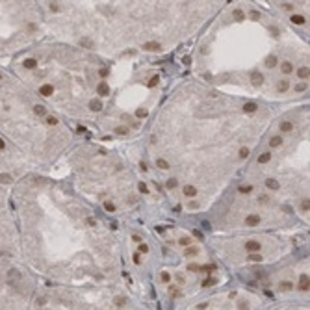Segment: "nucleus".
<instances>
[{"label": "nucleus", "mask_w": 310, "mask_h": 310, "mask_svg": "<svg viewBox=\"0 0 310 310\" xmlns=\"http://www.w3.org/2000/svg\"><path fill=\"white\" fill-rule=\"evenodd\" d=\"M0 260V310H24L32 288L26 273L17 265L8 264L2 268Z\"/></svg>", "instance_id": "1"}, {"label": "nucleus", "mask_w": 310, "mask_h": 310, "mask_svg": "<svg viewBox=\"0 0 310 310\" xmlns=\"http://www.w3.org/2000/svg\"><path fill=\"white\" fill-rule=\"evenodd\" d=\"M260 221H262V217H260V216H256V213H251V216L245 217V225H247V227H256V225H260Z\"/></svg>", "instance_id": "2"}, {"label": "nucleus", "mask_w": 310, "mask_h": 310, "mask_svg": "<svg viewBox=\"0 0 310 310\" xmlns=\"http://www.w3.org/2000/svg\"><path fill=\"white\" fill-rule=\"evenodd\" d=\"M262 82H264V76H262L260 72H253V74H251V84L254 85V87H258Z\"/></svg>", "instance_id": "3"}, {"label": "nucleus", "mask_w": 310, "mask_h": 310, "mask_svg": "<svg viewBox=\"0 0 310 310\" xmlns=\"http://www.w3.org/2000/svg\"><path fill=\"white\" fill-rule=\"evenodd\" d=\"M97 91H99V95L106 97V95H110V85L106 84V82H100V84L97 85Z\"/></svg>", "instance_id": "4"}, {"label": "nucleus", "mask_w": 310, "mask_h": 310, "mask_svg": "<svg viewBox=\"0 0 310 310\" xmlns=\"http://www.w3.org/2000/svg\"><path fill=\"white\" fill-rule=\"evenodd\" d=\"M143 50H149V52H154V50H160V43H156V41H151V43H145V45H143Z\"/></svg>", "instance_id": "5"}, {"label": "nucleus", "mask_w": 310, "mask_h": 310, "mask_svg": "<svg viewBox=\"0 0 310 310\" xmlns=\"http://www.w3.org/2000/svg\"><path fill=\"white\" fill-rule=\"evenodd\" d=\"M260 247H262V245H260L258 241H254V240H251V241L245 243V249H247V251H253V253H254V251H258Z\"/></svg>", "instance_id": "6"}, {"label": "nucleus", "mask_w": 310, "mask_h": 310, "mask_svg": "<svg viewBox=\"0 0 310 310\" xmlns=\"http://www.w3.org/2000/svg\"><path fill=\"white\" fill-rule=\"evenodd\" d=\"M256 108H258V106H256L254 102H245L243 104V112L245 113H253V112H256Z\"/></svg>", "instance_id": "7"}, {"label": "nucleus", "mask_w": 310, "mask_h": 310, "mask_svg": "<svg viewBox=\"0 0 310 310\" xmlns=\"http://www.w3.org/2000/svg\"><path fill=\"white\" fill-rule=\"evenodd\" d=\"M89 108H91L93 112H100V108H102V102H100L99 99H93V100L89 102Z\"/></svg>", "instance_id": "8"}, {"label": "nucleus", "mask_w": 310, "mask_h": 310, "mask_svg": "<svg viewBox=\"0 0 310 310\" xmlns=\"http://www.w3.org/2000/svg\"><path fill=\"white\" fill-rule=\"evenodd\" d=\"M184 195H188V197H195V195H197L195 186H186V188H184Z\"/></svg>", "instance_id": "9"}, {"label": "nucleus", "mask_w": 310, "mask_h": 310, "mask_svg": "<svg viewBox=\"0 0 310 310\" xmlns=\"http://www.w3.org/2000/svg\"><path fill=\"white\" fill-rule=\"evenodd\" d=\"M288 87H290V82H288V80H281V82H279V85H277V89H279L281 93L288 91Z\"/></svg>", "instance_id": "10"}, {"label": "nucleus", "mask_w": 310, "mask_h": 310, "mask_svg": "<svg viewBox=\"0 0 310 310\" xmlns=\"http://www.w3.org/2000/svg\"><path fill=\"white\" fill-rule=\"evenodd\" d=\"M281 69H282V72H284V74H290V72L293 71V65H292L290 61H284L282 65H281Z\"/></svg>", "instance_id": "11"}, {"label": "nucleus", "mask_w": 310, "mask_h": 310, "mask_svg": "<svg viewBox=\"0 0 310 310\" xmlns=\"http://www.w3.org/2000/svg\"><path fill=\"white\" fill-rule=\"evenodd\" d=\"M265 186H268L269 189H279V182H277V180H273V178H268V180H265Z\"/></svg>", "instance_id": "12"}, {"label": "nucleus", "mask_w": 310, "mask_h": 310, "mask_svg": "<svg viewBox=\"0 0 310 310\" xmlns=\"http://www.w3.org/2000/svg\"><path fill=\"white\" fill-rule=\"evenodd\" d=\"M269 145H271V147H281V145H282V137H281V136H275V137H271Z\"/></svg>", "instance_id": "13"}, {"label": "nucleus", "mask_w": 310, "mask_h": 310, "mask_svg": "<svg viewBox=\"0 0 310 310\" xmlns=\"http://www.w3.org/2000/svg\"><path fill=\"white\" fill-rule=\"evenodd\" d=\"M297 74H299V78H301V80H306V78H308V74H310V72H308V67H301Z\"/></svg>", "instance_id": "14"}, {"label": "nucleus", "mask_w": 310, "mask_h": 310, "mask_svg": "<svg viewBox=\"0 0 310 310\" xmlns=\"http://www.w3.org/2000/svg\"><path fill=\"white\" fill-rule=\"evenodd\" d=\"M292 128H293V124H292L290 121H284V123H281V130H282V132H290Z\"/></svg>", "instance_id": "15"}, {"label": "nucleus", "mask_w": 310, "mask_h": 310, "mask_svg": "<svg viewBox=\"0 0 310 310\" xmlns=\"http://www.w3.org/2000/svg\"><path fill=\"white\" fill-rule=\"evenodd\" d=\"M269 160H271V152H264V154L258 156V162L260 164H265V162H269Z\"/></svg>", "instance_id": "16"}, {"label": "nucleus", "mask_w": 310, "mask_h": 310, "mask_svg": "<svg viewBox=\"0 0 310 310\" xmlns=\"http://www.w3.org/2000/svg\"><path fill=\"white\" fill-rule=\"evenodd\" d=\"M301 290H308V277L306 275H301V284H299Z\"/></svg>", "instance_id": "17"}, {"label": "nucleus", "mask_w": 310, "mask_h": 310, "mask_svg": "<svg viewBox=\"0 0 310 310\" xmlns=\"http://www.w3.org/2000/svg\"><path fill=\"white\" fill-rule=\"evenodd\" d=\"M176 186H178L176 178H169V180H167V184H165V188H167V189H175Z\"/></svg>", "instance_id": "18"}, {"label": "nucleus", "mask_w": 310, "mask_h": 310, "mask_svg": "<svg viewBox=\"0 0 310 310\" xmlns=\"http://www.w3.org/2000/svg\"><path fill=\"white\" fill-rule=\"evenodd\" d=\"M292 23H295V24H305V17H301V15H292Z\"/></svg>", "instance_id": "19"}, {"label": "nucleus", "mask_w": 310, "mask_h": 310, "mask_svg": "<svg viewBox=\"0 0 310 310\" xmlns=\"http://www.w3.org/2000/svg\"><path fill=\"white\" fill-rule=\"evenodd\" d=\"M265 65H268V67H275L277 65V56H269L268 60H265Z\"/></svg>", "instance_id": "20"}, {"label": "nucleus", "mask_w": 310, "mask_h": 310, "mask_svg": "<svg viewBox=\"0 0 310 310\" xmlns=\"http://www.w3.org/2000/svg\"><path fill=\"white\" fill-rule=\"evenodd\" d=\"M156 165H158L160 169H169V164L165 162V160H162V158H160V160H156Z\"/></svg>", "instance_id": "21"}, {"label": "nucleus", "mask_w": 310, "mask_h": 310, "mask_svg": "<svg viewBox=\"0 0 310 310\" xmlns=\"http://www.w3.org/2000/svg\"><path fill=\"white\" fill-rule=\"evenodd\" d=\"M249 152H251V151H249L247 147H241V149H240V158H247Z\"/></svg>", "instance_id": "22"}, {"label": "nucleus", "mask_w": 310, "mask_h": 310, "mask_svg": "<svg viewBox=\"0 0 310 310\" xmlns=\"http://www.w3.org/2000/svg\"><path fill=\"white\" fill-rule=\"evenodd\" d=\"M197 253H199V251H197L195 247H188V249H186V256H195Z\"/></svg>", "instance_id": "23"}, {"label": "nucleus", "mask_w": 310, "mask_h": 310, "mask_svg": "<svg viewBox=\"0 0 310 310\" xmlns=\"http://www.w3.org/2000/svg\"><path fill=\"white\" fill-rule=\"evenodd\" d=\"M104 208L108 210V212H115V206H113V202H110V201H106V202H104Z\"/></svg>", "instance_id": "24"}, {"label": "nucleus", "mask_w": 310, "mask_h": 310, "mask_svg": "<svg viewBox=\"0 0 310 310\" xmlns=\"http://www.w3.org/2000/svg\"><path fill=\"white\" fill-rule=\"evenodd\" d=\"M308 208H310V202H308V199H305V201L301 202V210H303V212H308Z\"/></svg>", "instance_id": "25"}, {"label": "nucleus", "mask_w": 310, "mask_h": 310, "mask_svg": "<svg viewBox=\"0 0 310 310\" xmlns=\"http://www.w3.org/2000/svg\"><path fill=\"white\" fill-rule=\"evenodd\" d=\"M178 243H180V245H184V247H188V245L191 243V240H189V238H180V241H178Z\"/></svg>", "instance_id": "26"}, {"label": "nucleus", "mask_w": 310, "mask_h": 310, "mask_svg": "<svg viewBox=\"0 0 310 310\" xmlns=\"http://www.w3.org/2000/svg\"><path fill=\"white\" fill-rule=\"evenodd\" d=\"M249 260H253V262H262V256L260 254H251Z\"/></svg>", "instance_id": "27"}, {"label": "nucleus", "mask_w": 310, "mask_h": 310, "mask_svg": "<svg viewBox=\"0 0 310 310\" xmlns=\"http://www.w3.org/2000/svg\"><path fill=\"white\" fill-rule=\"evenodd\" d=\"M115 134H128V128H124V126H119V128H115Z\"/></svg>", "instance_id": "28"}, {"label": "nucleus", "mask_w": 310, "mask_h": 310, "mask_svg": "<svg viewBox=\"0 0 310 310\" xmlns=\"http://www.w3.org/2000/svg\"><path fill=\"white\" fill-rule=\"evenodd\" d=\"M80 45H82V47H93V43H91L89 39H82V41H80Z\"/></svg>", "instance_id": "29"}, {"label": "nucleus", "mask_w": 310, "mask_h": 310, "mask_svg": "<svg viewBox=\"0 0 310 310\" xmlns=\"http://www.w3.org/2000/svg\"><path fill=\"white\" fill-rule=\"evenodd\" d=\"M234 17H236L238 20H241V19H243L245 15H243V11H240V9H236V11H234Z\"/></svg>", "instance_id": "30"}, {"label": "nucleus", "mask_w": 310, "mask_h": 310, "mask_svg": "<svg viewBox=\"0 0 310 310\" xmlns=\"http://www.w3.org/2000/svg\"><path fill=\"white\" fill-rule=\"evenodd\" d=\"M156 84H158V76H152L151 80H149V85H151V87H154Z\"/></svg>", "instance_id": "31"}, {"label": "nucleus", "mask_w": 310, "mask_h": 310, "mask_svg": "<svg viewBox=\"0 0 310 310\" xmlns=\"http://www.w3.org/2000/svg\"><path fill=\"white\" fill-rule=\"evenodd\" d=\"M240 191H241V193H249V191H251V186H240Z\"/></svg>", "instance_id": "32"}, {"label": "nucleus", "mask_w": 310, "mask_h": 310, "mask_svg": "<svg viewBox=\"0 0 310 310\" xmlns=\"http://www.w3.org/2000/svg\"><path fill=\"white\" fill-rule=\"evenodd\" d=\"M188 206L195 210V208H199V202H197V201H191V202H188Z\"/></svg>", "instance_id": "33"}, {"label": "nucleus", "mask_w": 310, "mask_h": 310, "mask_svg": "<svg viewBox=\"0 0 310 310\" xmlns=\"http://www.w3.org/2000/svg\"><path fill=\"white\" fill-rule=\"evenodd\" d=\"M193 236H195V238H199V240H202V232L195 229V230H193Z\"/></svg>", "instance_id": "34"}, {"label": "nucleus", "mask_w": 310, "mask_h": 310, "mask_svg": "<svg viewBox=\"0 0 310 310\" xmlns=\"http://www.w3.org/2000/svg\"><path fill=\"white\" fill-rule=\"evenodd\" d=\"M136 115H137V117H145V115H147V110H137Z\"/></svg>", "instance_id": "35"}, {"label": "nucleus", "mask_w": 310, "mask_h": 310, "mask_svg": "<svg viewBox=\"0 0 310 310\" xmlns=\"http://www.w3.org/2000/svg\"><path fill=\"white\" fill-rule=\"evenodd\" d=\"M281 288H282V290H290L292 284H290V282H282V284H281Z\"/></svg>", "instance_id": "36"}, {"label": "nucleus", "mask_w": 310, "mask_h": 310, "mask_svg": "<svg viewBox=\"0 0 310 310\" xmlns=\"http://www.w3.org/2000/svg\"><path fill=\"white\" fill-rule=\"evenodd\" d=\"M140 191H143V193H147V191H149V189H147V184H145V182H141V184H140Z\"/></svg>", "instance_id": "37"}, {"label": "nucleus", "mask_w": 310, "mask_h": 310, "mask_svg": "<svg viewBox=\"0 0 310 310\" xmlns=\"http://www.w3.org/2000/svg\"><path fill=\"white\" fill-rule=\"evenodd\" d=\"M258 201H260V202H268V201H269V197H268V195H260V197H258Z\"/></svg>", "instance_id": "38"}, {"label": "nucleus", "mask_w": 310, "mask_h": 310, "mask_svg": "<svg viewBox=\"0 0 310 310\" xmlns=\"http://www.w3.org/2000/svg\"><path fill=\"white\" fill-rule=\"evenodd\" d=\"M140 251H141V253H147V251H149V247H147L145 243H140Z\"/></svg>", "instance_id": "39"}, {"label": "nucleus", "mask_w": 310, "mask_h": 310, "mask_svg": "<svg viewBox=\"0 0 310 310\" xmlns=\"http://www.w3.org/2000/svg\"><path fill=\"white\" fill-rule=\"evenodd\" d=\"M295 89H297V91H305V89H306V84H299Z\"/></svg>", "instance_id": "40"}, {"label": "nucleus", "mask_w": 310, "mask_h": 310, "mask_svg": "<svg viewBox=\"0 0 310 310\" xmlns=\"http://www.w3.org/2000/svg\"><path fill=\"white\" fill-rule=\"evenodd\" d=\"M134 262H136V264H140V262H141V258H140V254H134Z\"/></svg>", "instance_id": "41"}, {"label": "nucleus", "mask_w": 310, "mask_h": 310, "mask_svg": "<svg viewBox=\"0 0 310 310\" xmlns=\"http://www.w3.org/2000/svg\"><path fill=\"white\" fill-rule=\"evenodd\" d=\"M162 279H164V281H169L171 277H169V273H164V275H162Z\"/></svg>", "instance_id": "42"}]
</instances>
